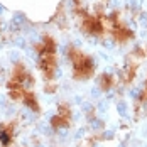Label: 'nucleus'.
<instances>
[{"label": "nucleus", "mask_w": 147, "mask_h": 147, "mask_svg": "<svg viewBox=\"0 0 147 147\" xmlns=\"http://www.w3.org/2000/svg\"><path fill=\"white\" fill-rule=\"evenodd\" d=\"M71 56V61H73V68H74V76L78 80H85V78H90L93 74V61L91 58L85 56L81 51H76V49H71L69 53Z\"/></svg>", "instance_id": "1"}, {"label": "nucleus", "mask_w": 147, "mask_h": 147, "mask_svg": "<svg viewBox=\"0 0 147 147\" xmlns=\"http://www.w3.org/2000/svg\"><path fill=\"white\" fill-rule=\"evenodd\" d=\"M39 66L44 71L46 78H51L56 69V56L54 54H42V61L39 63Z\"/></svg>", "instance_id": "2"}, {"label": "nucleus", "mask_w": 147, "mask_h": 147, "mask_svg": "<svg viewBox=\"0 0 147 147\" xmlns=\"http://www.w3.org/2000/svg\"><path fill=\"white\" fill-rule=\"evenodd\" d=\"M83 29L90 32V34H102L103 32V24L100 19H96V17H86L85 19V22H83Z\"/></svg>", "instance_id": "3"}, {"label": "nucleus", "mask_w": 147, "mask_h": 147, "mask_svg": "<svg viewBox=\"0 0 147 147\" xmlns=\"http://www.w3.org/2000/svg\"><path fill=\"white\" fill-rule=\"evenodd\" d=\"M24 103L29 105L32 110H39V105L36 103V96H34V93H30V91H26V93H24Z\"/></svg>", "instance_id": "4"}, {"label": "nucleus", "mask_w": 147, "mask_h": 147, "mask_svg": "<svg viewBox=\"0 0 147 147\" xmlns=\"http://www.w3.org/2000/svg\"><path fill=\"white\" fill-rule=\"evenodd\" d=\"M112 85H113V78H112L110 74H103L102 76V83H100L102 90H110L112 88Z\"/></svg>", "instance_id": "5"}, {"label": "nucleus", "mask_w": 147, "mask_h": 147, "mask_svg": "<svg viewBox=\"0 0 147 147\" xmlns=\"http://www.w3.org/2000/svg\"><path fill=\"white\" fill-rule=\"evenodd\" d=\"M146 96H147V86H146Z\"/></svg>", "instance_id": "6"}]
</instances>
